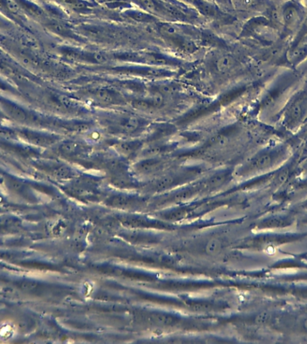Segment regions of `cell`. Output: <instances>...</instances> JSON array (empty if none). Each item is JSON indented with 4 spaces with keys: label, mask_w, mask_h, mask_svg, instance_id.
<instances>
[{
    "label": "cell",
    "mask_w": 307,
    "mask_h": 344,
    "mask_svg": "<svg viewBox=\"0 0 307 344\" xmlns=\"http://www.w3.org/2000/svg\"><path fill=\"white\" fill-rule=\"evenodd\" d=\"M285 122L289 126L298 125L307 117V92H300L288 103L285 111Z\"/></svg>",
    "instance_id": "1"
},
{
    "label": "cell",
    "mask_w": 307,
    "mask_h": 344,
    "mask_svg": "<svg viewBox=\"0 0 307 344\" xmlns=\"http://www.w3.org/2000/svg\"><path fill=\"white\" fill-rule=\"evenodd\" d=\"M280 16L286 28L289 31H293L299 25L302 10L298 5L294 2H288L281 9Z\"/></svg>",
    "instance_id": "2"
},
{
    "label": "cell",
    "mask_w": 307,
    "mask_h": 344,
    "mask_svg": "<svg viewBox=\"0 0 307 344\" xmlns=\"http://www.w3.org/2000/svg\"><path fill=\"white\" fill-rule=\"evenodd\" d=\"M266 3V0H231L232 7L245 12L259 11L265 8Z\"/></svg>",
    "instance_id": "3"
},
{
    "label": "cell",
    "mask_w": 307,
    "mask_h": 344,
    "mask_svg": "<svg viewBox=\"0 0 307 344\" xmlns=\"http://www.w3.org/2000/svg\"><path fill=\"white\" fill-rule=\"evenodd\" d=\"M235 60L230 56L225 55L220 57L216 61L215 66L220 72H228L235 66Z\"/></svg>",
    "instance_id": "4"
},
{
    "label": "cell",
    "mask_w": 307,
    "mask_h": 344,
    "mask_svg": "<svg viewBox=\"0 0 307 344\" xmlns=\"http://www.w3.org/2000/svg\"><path fill=\"white\" fill-rule=\"evenodd\" d=\"M15 333L14 325L12 324H4L3 326L0 327V338L8 340L9 338H12Z\"/></svg>",
    "instance_id": "5"
},
{
    "label": "cell",
    "mask_w": 307,
    "mask_h": 344,
    "mask_svg": "<svg viewBox=\"0 0 307 344\" xmlns=\"http://www.w3.org/2000/svg\"><path fill=\"white\" fill-rule=\"evenodd\" d=\"M220 243L217 239H212L210 241L208 242V244L207 245V252L210 255H214V254L216 253L218 250H220Z\"/></svg>",
    "instance_id": "6"
},
{
    "label": "cell",
    "mask_w": 307,
    "mask_h": 344,
    "mask_svg": "<svg viewBox=\"0 0 307 344\" xmlns=\"http://www.w3.org/2000/svg\"><path fill=\"white\" fill-rule=\"evenodd\" d=\"M6 8L13 14H17L21 10L20 6L16 0H6Z\"/></svg>",
    "instance_id": "7"
},
{
    "label": "cell",
    "mask_w": 307,
    "mask_h": 344,
    "mask_svg": "<svg viewBox=\"0 0 307 344\" xmlns=\"http://www.w3.org/2000/svg\"><path fill=\"white\" fill-rule=\"evenodd\" d=\"M217 1H220L221 4L226 5L227 7H228V6L232 7L231 0H217Z\"/></svg>",
    "instance_id": "8"
},
{
    "label": "cell",
    "mask_w": 307,
    "mask_h": 344,
    "mask_svg": "<svg viewBox=\"0 0 307 344\" xmlns=\"http://www.w3.org/2000/svg\"><path fill=\"white\" fill-rule=\"evenodd\" d=\"M305 325H306V327H307V320L305 321Z\"/></svg>",
    "instance_id": "9"
}]
</instances>
